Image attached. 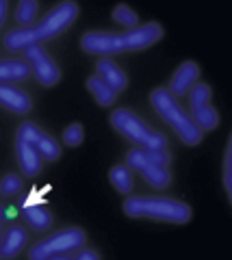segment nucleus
Returning <instances> with one entry per match:
<instances>
[{
    "instance_id": "9",
    "label": "nucleus",
    "mask_w": 232,
    "mask_h": 260,
    "mask_svg": "<svg viewBox=\"0 0 232 260\" xmlns=\"http://www.w3.org/2000/svg\"><path fill=\"white\" fill-rule=\"evenodd\" d=\"M24 61L28 63L30 68V74L37 78V83L50 89V87H57L61 83V76L63 72L59 68V63L54 61V56L46 50L44 46H33L28 50H24Z\"/></svg>"
},
{
    "instance_id": "8",
    "label": "nucleus",
    "mask_w": 232,
    "mask_h": 260,
    "mask_svg": "<svg viewBox=\"0 0 232 260\" xmlns=\"http://www.w3.org/2000/svg\"><path fill=\"white\" fill-rule=\"evenodd\" d=\"M15 137L33 145L39 156L44 158V162H57L61 158V152H63L61 143L54 139L48 130H44L39 124H35V121H30V119L22 121L18 126V130H15Z\"/></svg>"
},
{
    "instance_id": "2",
    "label": "nucleus",
    "mask_w": 232,
    "mask_h": 260,
    "mask_svg": "<svg viewBox=\"0 0 232 260\" xmlns=\"http://www.w3.org/2000/svg\"><path fill=\"white\" fill-rule=\"evenodd\" d=\"M78 13H81L78 3H74V0H63L57 7H52L33 26L7 30L3 37V46L9 52H24L33 46H42L44 42L61 37L63 32L78 20Z\"/></svg>"
},
{
    "instance_id": "23",
    "label": "nucleus",
    "mask_w": 232,
    "mask_h": 260,
    "mask_svg": "<svg viewBox=\"0 0 232 260\" xmlns=\"http://www.w3.org/2000/svg\"><path fill=\"white\" fill-rule=\"evenodd\" d=\"M61 141H63V145H65V148H78V145L85 141V128H83L81 121H74V124L65 126Z\"/></svg>"
},
{
    "instance_id": "10",
    "label": "nucleus",
    "mask_w": 232,
    "mask_h": 260,
    "mask_svg": "<svg viewBox=\"0 0 232 260\" xmlns=\"http://www.w3.org/2000/svg\"><path fill=\"white\" fill-rule=\"evenodd\" d=\"M0 109L13 115H28L33 111V95L22 85L0 83Z\"/></svg>"
},
{
    "instance_id": "11",
    "label": "nucleus",
    "mask_w": 232,
    "mask_h": 260,
    "mask_svg": "<svg viewBox=\"0 0 232 260\" xmlns=\"http://www.w3.org/2000/svg\"><path fill=\"white\" fill-rule=\"evenodd\" d=\"M28 237H30L28 228L18 221L5 225L3 230H0V258H5V260L15 258L20 251L26 249Z\"/></svg>"
},
{
    "instance_id": "6",
    "label": "nucleus",
    "mask_w": 232,
    "mask_h": 260,
    "mask_svg": "<svg viewBox=\"0 0 232 260\" xmlns=\"http://www.w3.org/2000/svg\"><path fill=\"white\" fill-rule=\"evenodd\" d=\"M172 154L170 150H141L132 148L126 152V165L132 169L135 174L143 178V182L150 184L152 189L163 191L172 184Z\"/></svg>"
},
{
    "instance_id": "25",
    "label": "nucleus",
    "mask_w": 232,
    "mask_h": 260,
    "mask_svg": "<svg viewBox=\"0 0 232 260\" xmlns=\"http://www.w3.org/2000/svg\"><path fill=\"white\" fill-rule=\"evenodd\" d=\"M102 256H100V251L98 249H93V247H81L76 251L74 256H72V260H100Z\"/></svg>"
},
{
    "instance_id": "7",
    "label": "nucleus",
    "mask_w": 232,
    "mask_h": 260,
    "mask_svg": "<svg viewBox=\"0 0 232 260\" xmlns=\"http://www.w3.org/2000/svg\"><path fill=\"white\" fill-rule=\"evenodd\" d=\"M83 245H87V232L81 225H68L61 230L46 234L28 251L30 260H72Z\"/></svg>"
},
{
    "instance_id": "21",
    "label": "nucleus",
    "mask_w": 232,
    "mask_h": 260,
    "mask_svg": "<svg viewBox=\"0 0 232 260\" xmlns=\"http://www.w3.org/2000/svg\"><path fill=\"white\" fill-rule=\"evenodd\" d=\"M111 18H113L115 24H119L124 30H132V28H137L139 26V15L135 13V9H130L128 5L124 3H119L113 13H111Z\"/></svg>"
},
{
    "instance_id": "3",
    "label": "nucleus",
    "mask_w": 232,
    "mask_h": 260,
    "mask_svg": "<svg viewBox=\"0 0 232 260\" xmlns=\"http://www.w3.org/2000/svg\"><path fill=\"white\" fill-rule=\"evenodd\" d=\"M122 210L130 219L174 225H185L193 219V208L187 202L167 198V195H128L122 204Z\"/></svg>"
},
{
    "instance_id": "12",
    "label": "nucleus",
    "mask_w": 232,
    "mask_h": 260,
    "mask_svg": "<svg viewBox=\"0 0 232 260\" xmlns=\"http://www.w3.org/2000/svg\"><path fill=\"white\" fill-rule=\"evenodd\" d=\"M200 83V65L195 61H185L174 70V74L170 78V83L165 85V89L174 98H182L191 91V87Z\"/></svg>"
},
{
    "instance_id": "20",
    "label": "nucleus",
    "mask_w": 232,
    "mask_h": 260,
    "mask_svg": "<svg viewBox=\"0 0 232 260\" xmlns=\"http://www.w3.org/2000/svg\"><path fill=\"white\" fill-rule=\"evenodd\" d=\"M39 15V3L37 0H20L15 5V24L18 28H28L37 22Z\"/></svg>"
},
{
    "instance_id": "1",
    "label": "nucleus",
    "mask_w": 232,
    "mask_h": 260,
    "mask_svg": "<svg viewBox=\"0 0 232 260\" xmlns=\"http://www.w3.org/2000/svg\"><path fill=\"white\" fill-rule=\"evenodd\" d=\"M165 30L158 22H146L139 24L132 30H87L81 37L83 52L100 56V59H111L117 54H130L148 50L154 44L163 39Z\"/></svg>"
},
{
    "instance_id": "24",
    "label": "nucleus",
    "mask_w": 232,
    "mask_h": 260,
    "mask_svg": "<svg viewBox=\"0 0 232 260\" xmlns=\"http://www.w3.org/2000/svg\"><path fill=\"white\" fill-rule=\"evenodd\" d=\"M221 182H223V191H226V195L232 198V141L226 143V152H223Z\"/></svg>"
},
{
    "instance_id": "22",
    "label": "nucleus",
    "mask_w": 232,
    "mask_h": 260,
    "mask_svg": "<svg viewBox=\"0 0 232 260\" xmlns=\"http://www.w3.org/2000/svg\"><path fill=\"white\" fill-rule=\"evenodd\" d=\"M24 191V176L15 174V172H9L0 178V195L3 198H15L18 193Z\"/></svg>"
},
{
    "instance_id": "15",
    "label": "nucleus",
    "mask_w": 232,
    "mask_h": 260,
    "mask_svg": "<svg viewBox=\"0 0 232 260\" xmlns=\"http://www.w3.org/2000/svg\"><path fill=\"white\" fill-rule=\"evenodd\" d=\"M33 76L30 74L28 63L24 61V56H15V59H0V83H15L22 85Z\"/></svg>"
},
{
    "instance_id": "5",
    "label": "nucleus",
    "mask_w": 232,
    "mask_h": 260,
    "mask_svg": "<svg viewBox=\"0 0 232 260\" xmlns=\"http://www.w3.org/2000/svg\"><path fill=\"white\" fill-rule=\"evenodd\" d=\"M111 128L117 135H122L126 141H130L135 148L141 150H170V139L161 130L152 128L141 115H137L132 109H115L109 115Z\"/></svg>"
},
{
    "instance_id": "18",
    "label": "nucleus",
    "mask_w": 232,
    "mask_h": 260,
    "mask_svg": "<svg viewBox=\"0 0 232 260\" xmlns=\"http://www.w3.org/2000/svg\"><path fill=\"white\" fill-rule=\"evenodd\" d=\"M24 221H26L28 230H35V232H48L54 223V215L50 208L46 206H28L24 210Z\"/></svg>"
},
{
    "instance_id": "17",
    "label": "nucleus",
    "mask_w": 232,
    "mask_h": 260,
    "mask_svg": "<svg viewBox=\"0 0 232 260\" xmlns=\"http://www.w3.org/2000/svg\"><path fill=\"white\" fill-rule=\"evenodd\" d=\"M109 182L119 195H130L135 189V172L126 162H117L109 169Z\"/></svg>"
},
{
    "instance_id": "4",
    "label": "nucleus",
    "mask_w": 232,
    "mask_h": 260,
    "mask_svg": "<svg viewBox=\"0 0 232 260\" xmlns=\"http://www.w3.org/2000/svg\"><path fill=\"white\" fill-rule=\"evenodd\" d=\"M150 104H152V109L158 113V117H161L165 124L174 130L176 137H178L185 145L195 148V145L202 143L204 133L193 124L189 111L182 107L178 98H174L165 87L152 89L150 91Z\"/></svg>"
},
{
    "instance_id": "19",
    "label": "nucleus",
    "mask_w": 232,
    "mask_h": 260,
    "mask_svg": "<svg viewBox=\"0 0 232 260\" xmlns=\"http://www.w3.org/2000/svg\"><path fill=\"white\" fill-rule=\"evenodd\" d=\"M87 91H89V93L93 95V100L98 102L100 107H105V109L113 107V104L117 102V95H119V93H115L109 85L102 83V80L95 76V74L87 78Z\"/></svg>"
},
{
    "instance_id": "27",
    "label": "nucleus",
    "mask_w": 232,
    "mask_h": 260,
    "mask_svg": "<svg viewBox=\"0 0 232 260\" xmlns=\"http://www.w3.org/2000/svg\"><path fill=\"white\" fill-rule=\"evenodd\" d=\"M0 225H3V208H0ZM0 230H3V228H0Z\"/></svg>"
},
{
    "instance_id": "26",
    "label": "nucleus",
    "mask_w": 232,
    "mask_h": 260,
    "mask_svg": "<svg viewBox=\"0 0 232 260\" xmlns=\"http://www.w3.org/2000/svg\"><path fill=\"white\" fill-rule=\"evenodd\" d=\"M7 13H9V3H7V0H0V26H3L5 20H7Z\"/></svg>"
},
{
    "instance_id": "13",
    "label": "nucleus",
    "mask_w": 232,
    "mask_h": 260,
    "mask_svg": "<svg viewBox=\"0 0 232 260\" xmlns=\"http://www.w3.org/2000/svg\"><path fill=\"white\" fill-rule=\"evenodd\" d=\"M15 160H18L20 174L24 178H37L44 172V158L39 156L33 145L18 137H15Z\"/></svg>"
},
{
    "instance_id": "16",
    "label": "nucleus",
    "mask_w": 232,
    "mask_h": 260,
    "mask_svg": "<svg viewBox=\"0 0 232 260\" xmlns=\"http://www.w3.org/2000/svg\"><path fill=\"white\" fill-rule=\"evenodd\" d=\"M191 119H193V124L202 130V133H213L215 128L219 126V111L213 107L211 102H202V104H191L187 109Z\"/></svg>"
},
{
    "instance_id": "14",
    "label": "nucleus",
    "mask_w": 232,
    "mask_h": 260,
    "mask_svg": "<svg viewBox=\"0 0 232 260\" xmlns=\"http://www.w3.org/2000/svg\"><path fill=\"white\" fill-rule=\"evenodd\" d=\"M95 76H98L105 85H109L115 93H122L128 87V76L122 70V65H117L111 59H98L95 61Z\"/></svg>"
}]
</instances>
